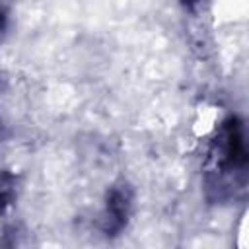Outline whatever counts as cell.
Returning <instances> with one entry per match:
<instances>
[{
    "mask_svg": "<svg viewBox=\"0 0 249 249\" xmlns=\"http://www.w3.org/2000/svg\"><path fill=\"white\" fill-rule=\"evenodd\" d=\"M18 198V175L0 167V212H6Z\"/></svg>",
    "mask_w": 249,
    "mask_h": 249,
    "instance_id": "cell-3",
    "label": "cell"
},
{
    "mask_svg": "<svg viewBox=\"0 0 249 249\" xmlns=\"http://www.w3.org/2000/svg\"><path fill=\"white\" fill-rule=\"evenodd\" d=\"M4 138V124H2V119H0V140Z\"/></svg>",
    "mask_w": 249,
    "mask_h": 249,
    "instance_id": "cell-6",
    "label": "cell"
},
{
    "mask_svg": "<svg viewBox=\"0 0 249 249\" xmlns=\"http://www.w3.org/2000/svg\"><path fill=\"white\" fill-rule=\"evenodd\" d=\"M206 0H181V8L189 14H198Z\"/></svg>",
    "mask_w": 249,
    "mask_h": 249,
    "instance_id": "cell-4",
    "label": "cell"
},
{
    "mask_svg": "<svg viewBox=\"0 0 249 249\" xmlns=\"http://www.w3.org/2000/svg\"><path fill=\"white\" fill-rule=\"evenodd\" d=\"M132 187L126 181H117L109 187L99 220V228L107 237H115L126 228L132 212Z\"/></svg>",
    "mask_w": 249,
    "mask_h": 249,
    "instance_id": "cell-2",
    "label": "cell"
},
{
    "mask_svg": "<svg viewBox=\"0 0 249 249\" xmlns=\"http://www.w3.org/2000/svg\"><path fill=\"white\" fill-rule=\"evenodd\" d=\"M6 29H8V8L0 2V39L4 37Z\"/></svg>",
    "mask_w": 249,
    "mask_h": 249,
    "instance_id": "cell-5",
    "label": "cell"
},
{
    "mask_svg": "<svg viewBox=\"0 0 249 249\" xmlns=\"http://www.w3.org/2000/svg\"><path fill=\"white\" fill-rule=\"evenodd\" d=\"M208 160L212 169H208L206 175V191L216 193V198H226L233 187L235 179L245 177L247 169V144H245V132L243 123L237 115L226 117L208 148Z\"/></svg>",
    "mask_w": 249,
    "mask_h": 249,
    "instance_id": "cell-1",
    "label": "cell"
}]
</instances>
